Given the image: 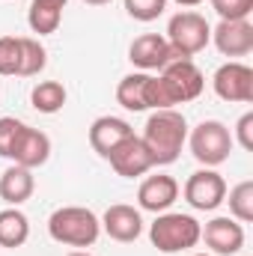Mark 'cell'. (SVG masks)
<instances>
[{
    "label": "cell",
    "mask_w": 253,
    "mask_h": 256,
    "mask_svg": "<svg viewBox=\"0 0 253 256\" xmlns=\"http://www.w3.org/2000/svg\"><path fill=\"white\" fill-rule=\"evenodd\" d=\"M200 242L218 256H236L244 248V226L236 218H214L200 230Z\"/></svg>",
    "instance_id": "cell-12"
},
{
    "label": "cell",
    "mask_w": 253,
    "mask_h": 256,
    "mask_svg": "<svg viewBox=\"0 0 253 256\" xmlns=\"http://www.w3.org/2000/svg\"><path fill=\"white\" fill-rule=\"evenodd\" d=\"M128 60L137 66L140 72H161L167 63L176 60L170 42L161 36V33H143L131 42L128 48Z\"/></svg>",
    "instance_id": "cell-11"
},
{
    "label": "cell",
    "mask_w": 253,
    "mask_h": 256,
    "mask_svg": "<svg viewBox=\"0 0 253 256\" xmlns=\"http://www.w3.org/2000/svg\"><path fill=\"white\" fill-rule=\"evenodd\" d=\"M176 54V60H190L196 57L208 42H212V27L200 12H179L170 18L167 24V36H164Z\"/></svg>",
    "instance_id": "cell-5"
},
{
    "label": "cell",
    "mask_w": 253,
    "mask_h": 256,
    "mask_svg": "<svg viewBox=\"0 0 253 256\" xmlns=\"http://www.w3.org/2000/svg\"><path fill=\"white\" fill-rule=\"evenodd\" d=\"M36 191V179H33V170L27 167H18L12 164L9 170H3L0 176V200L9 202V206H21L27 202Z\"/></svg>",
    "instance_id": "cell-17"
},
{
    "label": "cell",
    "mask_w": 253,
    "mask_h": 256,
    "mask_svg": "<svg viewBox=\"0 0 253 256\" xmlns=\"http://www.w3.org/2000/svg\"><path fill=\"white\" fill-rule=\"evenodd\" d=\"M45 3H54V6H60V9H66V3H68V0H45Z\"/></svg>",
    "instance_id": "cell-31"
},
{
    "label": "cell",
    "mask_w": 253,
    "mask_h": 256,
    "mask_svg": "<svg viewBox=\"0 0 253 256\" xmlns=\"http://www.w3.org/2000/svg\"><path fill=\"white\" fill-rule=\"evenodd\" d=\"M45 66H48L45 45L39 39H33V36H21V68H18V78H36Z\"/></svg>",
    "instance_id": "cell-22"
},
{
    "label": "cell",
    "mask_w": 253,
    "mask_h": 256,
    "mask_svg": "<svg viewBox=\"0 0 253 256\" xmlns=\"http://www.w3.org/2000/svg\"><path fill=\"white\" fill-rule=\"evenodd\" d=\"M68 256H92V254H84V250H74V254H68Z\"/></svg>",
    "instance_id": "cell-32"
},
{
    "label": "cell",
    "mask_w": 253,
    "mask_h": 256,
    "mask_svg": "<svg viewBox=\"0 0 253 256\" xmlns=\"http://www.w3.org/2000/svg\"><path fill=\"white\" fill-rule=\"evenodd\" d=\"M146 84H149V74L146 72H134V74H126L116 86V102L126 108V110H149L146 108Z\"/></svg>",
    "instance_id": "cell-19"
},
{
    "label": "cell",
    "mask_w": 253,
    "mask_h": 256,
    "mask_svg": "<svg viewBox=\"0 0 253 256\" xmlns=\"http://www.w3.org/2000/svg\"><path fill=\"white\" fill-rule=\"evenodd\" d=\"M212 86H214L218 98H224V102L250 104L253 102V68L248 63L230 60V63H224L218 72H214Z\"/></svg>",
    "instance_id": "cell-8"
},
{
    "label": "cell",
    "mask_w": 253,
    "mask_h": 256,
    "mask_svg": "<svg viewBox=\"0 0 253 256\" xmlns=\"http://www.w3.org/2000/svg\"><path fill=\"white\" fill-rule=\"evenodd\" d=\"M66 98H68V92H66V86L60 80H39L30 90V104L39 114H57V110H63Z\"/></svg>",
    "instance_id": "cell-20"
},
{
    "label": "cell",
    "mask_w": 253,
    "mask_h": 256,
    "mask_svg": "<svg viewBox=\"0 0 253 256\" xmlns=\"http://www.w3.org/2000/svg\"><path fill=\"white\" fill-rule=\"evenodd\" d=\"M200 220L194 214L182 212H161L155 218V224L149 226V242L161 250V254H179L190 250L200 244Z\"/></svg>",
    "instance_id": "cell-4"
},
{
    "label": "cell",
    "mask_w": 253,
    "mask_h": 256,
    "mask_svg": "<svg viewBox=\"0 0 253 256\" xmlns=\"http://www.w3.org/2000/svg\"><path fill=\"white\" fill-rule=\"evenodd\" d=\"M21 128H24L21 120H15V116H0V158H9L12 143H15V137H18Z\"/></svg>",
    "instance_id": "cell-27"
},
{
    "label": "cell",
    "mask_w": 253,
    "mask_h": 256,
    "mask_svg": "<svg viewBox=\"0 0 253 256\" xmlns=\"http://www.w3.org/2000/svg\"><path fill=\"white\" fill-rule=\"evenodd\" d=\"M60 21H63V9H60V6L45 3V0H33V3H30L27 24H30L33 33H39V36H51V33H57Z\"/></svg>",
    "instance_id": "cell-21"
},
{
    "label": "cell",
    "mask_w": 253,
    "mask_h": 256,
    "mask_svg": "<svg viewBox=\"0 0 253 256\" xmlns=\"http://www.w3.org/2000/svg\"><path fill=\"white\" fill-rule=\"evenodd\" d=\"M176 3H179V6H200L202 0H176Z\"/></svg>",
    "instance_id": "cell-30"
},
{
    "label": "cell",
    "mask_w": 253,
    "mask_h": 256,
    "mask_svg": "<svg viewBox=\"0 0 253 256\" xmlns=\"http://www.w3.org/2000/svg\"><path fill=\"white\" fill-rule=\"evenodd\" d=\"M188 143H190L194 158H196L200 164H206V167L224 164V161L230 158L232 146H236L230 128L224 126V122H218V120H202L200 126L190 131Z\"/></svg>",
    "instance_id": "cell-6"
},
{
    "label": "cell",
    "mask_w": 253,
    "mask_h": 256,
    "mask_svg": "<svg viewBox=\"0 0 253 256\" xmlns=\"http://www.w3.org/2000/svg\"><path fill=\"white\" fill-rule=\"evenodd\" d=\"M126 3V12L134 18V21H143V24H149V21H155L158 15H164V9H167V0H122Z\"/></svg>",
    "instance_id": "cell-25"
},
{
    "label": "cell",
    "mask_w": 253,
    "mask_h": 256,
    "mask_svg": "<svg viewBox=\"0 0 253 256\" xmlns=\"http://www.w3.org/2000/svg\"><path fill=\"white\" fill-rule=\"evenodd\" d=\"M155 161V167L161 164H173L188 140V122L179 110L173 108H164V110H155L146 126H143V137H140Z\"/></svg>",
    "instance_id": "cell-2"
},
{
    "label": "cell",
    "mask_w": 253,
    "mask_h": 256,
    "mask_svg": "<svg viewBox=\"0 0 253 256\" xmlns=\"http://www.w3.org/2000/svg\"><path fill=\"white\" fill-rule=\"evenodd\" d=\"M179 200V182L167 173H158V176H149L140 182L137 188V202L143 212H152V214H161V212H170V206Z\"/></svg>",
    "instance_id": "cell-13"
},
{
    "label": "cell",
    "mask_w": 253,
    "mask_h": 256,
    "mask_svg": "<svg viewBox=\"0 0 253 256\" xmlns=\"http://www.w3.org/2000/svg\"><path fill=\"white\" fill-rule=\"evenodd\" d=\"M230 214L238 224H250L253 220V182L244 179L230 191Z\"/></svg>",
    "instance_id": "cell-23"
},
{
    "label": "cell",
    "mask_w": 253,
    "mask_h": 256,
    "mask_svg": "<svg viewBox=\"0 0 253 256\" xmlns=\"http://www.w3.org/2000/svg\"><path fill=\"white\" fill-rule=\"evenodd\" d=\"M104 161H110V167H114V170H116V176H122V179L146 176V173L155 167V161H152V155H149L146 143H143L137 134H131V137H126L120 146H114V149H110V155H108Z\"/></svg>",
    "instance_id": "cell-9"
},
{
    "label": "cell",
    "mask_w": 253,
    "mask_h": 256,
    "mask_svg": "<svg viewBox=\"0 0 253 256\" xmlns=\"http://www.w3.org/2000/svg\"><path fill=\"white\" fill-rule=\"evenodd\" d=\"M21 68V36H0V74H18Z\"/></svg>",
    "instance_id": "cell-24"
},
{
    "label": "cell",
    "mask_w": 253,
    "mask_h": 256,
    "mask_svg": "<svg viewBox=\"0 0 253 256\" xmlns=\"http://www.w3.org/2000/svg\"><path fill=\"white\" fill-rule=\"evenodd\" d=\"M212 9L220 15V21H248L253 0H212Z\"/></svg>",
    "instance_id": "cell-26"
},
{
    "label": "cell",
    "mask_w": 253,
    "mask_h": 256,
    "mask_svg": "<svg viewBox=\"0 0 253 256\" xmlns=\"http://www.w3.org/2000/svg\"><path fill=\"white\" fill-rule=\"evenodd\" d=\"M134 134V128L128 126L126 120H120V116H98L92 126H90V146L102 155V158H108L110 155V149L114 146H120L126 137Z\"/></svg>",
    "instance_id": "cell-16"
},
{
    "label": "cell",
    "mask_w": 253,
    "mask_h": 256,
    "mask_svg": "<svg viewBox=\"0 0 253 256\" xmlns=\"http://www.w3.org/2000/svg\"><path fill=\"white\" fill-rule=\"evenodd\" d=\"M30 238V220L18 206H9L0 212V248H21Z\"/></svg>",
    "instance_id": "cell-18"
},
{
    "label": "cell",
    "mask_w": 253,
    "mask_h": 256,
    "mask_svg": "<svg viewBox=\"0 0 253 256\" xmlns=\"http://www.w3.org/2000/svg\"><path fill=\"white\" fill-rule=\"evenodd\" d=\"M232 140H238L242 149L253 152V114H244V116L236 122V137H232Z\"/></svg>",
    "instance_id": "cell-28"
},
{
    "label": "cell",
    "mask_w": 253,
    "mask_h": 256,
    "mask_svg": "<svg viewBox=\"0 0 253 256\" xmlns=\"http://www.w3.org/2000/svg\"><path fill=\"white\" fill-rule=\"evenodd\" d=\"M48 236L66 248H92L102 236V220L84 206H63L48 218Z\"/></svg>",
    "instance_id": "cell-3"
},
{
    "label": "cell",
    "mask_w": 253,
    "mask_h": 256,
    "mask_svg": "<svg viewBox=\"0 0 253 256\" xmlns=\"http://www.w3.org/2000/svg\"><path fill=\"white\" fill-rule=\"evenodd\" d=\"M51 158V137L39 128H30L24 122V128L18 131L15 143H12V152H9V161L18 164V167H27V170H36L42 164H48Z\"/></svg>",
    "instance_id": "cell-10"
},
{
    "label": "cell",
    "mask_w": 253,
    "mask_h": 256,
    "mask_svg": "<svg viewBox=\"0 0 253 256\" xmlns=\"http://www.w3.org/2000/svg\"><path fill=\"white\" fill-rule=\"evenodd\" d=\"M102 230L114 238V242H122V244H131L140 238L143 232V218L134 206H126V202H116L104 212L102 218Z\"/></svg>",
    "instance_id": "cell-15"
},
{
    "label": "cell",
    "mask_w": 253,
    "mask_h": 256,
    "mask_svg": "<svg viewBox=\"0 0 253 256\" xmlns=\"http://www.w3.org/2000/svg\"><path fill=\"white\" fill-rule=\"evenodd\" d=\"M206 86V78L194 60H173L158 74H149L146 84V108L149 110H164L173 104L194 102Z\"/></svg>",
    "instance_id": "cell-1"
},
{
    "label": "cell",
    "mask_w": 253,
    "mask_h": 256,
    "mask_svg": "<svg viewBox=\"0 0 253 256\" xmlns=\"http://www.w3.org/2000/svg\"><path fill=\"white\" fill-rule=\"evenodd\" d=\"M182 194H185L190 208H196V212H214L226 200V182H224V176L218 170L206 167V170L190 173Z\"/></svg>",
    "instance_id": "cell-7"
},
{
    "label": "cell",
    "mask_w": 253,
    "mask_h": 256,
    "mask_svg": "<svg viewBox=\"0 0 253 256\" xmlns=\"http://www.w3.org/2000/svg\"><path fill=\"white\" fill-rule=\"evenodd\" d=\"M212 42L224 57H248L253 51V24L250 21H220L212 30Z\"/></svg>",
    "instance_id": "cell-14"
},
{
    "label": "cell",
    "mask_w": 253,
    "mask_h": 256,
    "mask_svg": "<svg viewBox=\"0 0 253 256\" xmlns=\"http://www.w3.org/2000/svg\"><path fill=\"white\" fill-rule=\"evenodd\" d=\"M84 3H90V6H108V3H114V0H84Z\"/></svg>",
    "instance_id": "cell-29"
},
{
    "label": "cell",
    "mask_w": 253,
    "mask_h": 256,
    "mask_svg": "<svg viewBox=\"0 0 253 256\" xmlns=\"http://www.w3.org/2000/svg\"><path fill=\"white\" fill-rule=\"evenodd\" d=\"M194 256H208V254H194Z\"/></svg>",
    "instance_id": "cell-33"
}]
</instances>
